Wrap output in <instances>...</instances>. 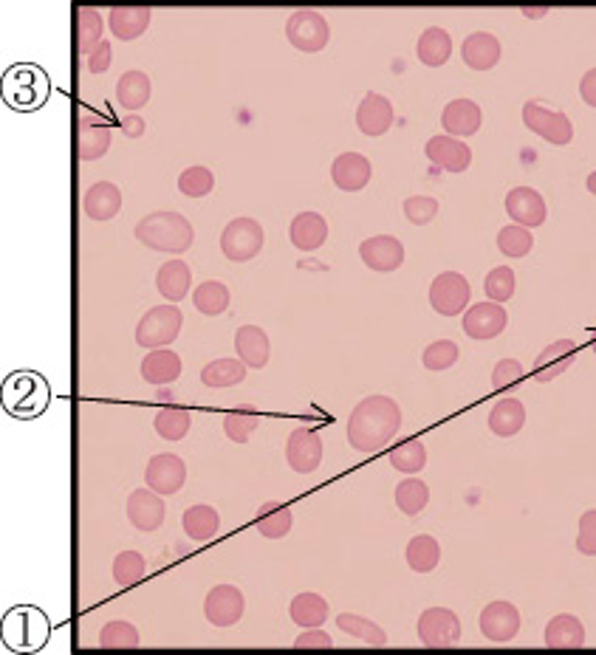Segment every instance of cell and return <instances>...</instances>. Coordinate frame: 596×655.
Returning <instances> with one entry per match:
<instances>
[{"label": "cell", "instance_id": "83f0119b", "mask_svg": "<svg viewBox=\"0 0 596 655\" xmlns=\"http://www.w3.org/2000/svg\"><path fill=\"white\" fill-rule=\"evenodd\" d=\"M291 243L300 249V252H314L320 249L328 238V224H325L323 215L317 212H300L294 221H291Z\"/></svg>", "mask_w": 596, "mask_h": 655}, {"label": "cell", "instance_id": "ffe728a7", "mask_svg": "<svg viewBox=\"0 0 596 655\" xmlns=\"http://www.w3.org/2000/svg\"><path fill=\"white\" fill-rule=\"evenodd\" d=\"M373 176L371 161L365 159L362 153H342L331 164V178L342 192H359L368 187V181Z\"/></svg>", "mask_w": 596, "mask_h": 655}, {"label": "cell", "instance_id": "6f0895ef", "mask_svg": "<svg viewBox=\"0 0 596 655\" xmlns=\"http://www.w3.org/2000/svg\"><path fill=\"white\" fill-rule=\"evenodd\" d=\"M520 379H523V365L517 359H503L495 365V373H492V390H509Z\"/></svg>", "mask_w": 596, "mask_h": 655}, {"label": "cell", "instance_id": "e7e4bbea", "mask_svg": "<svg viewBox=\"0 0 596 655\" xmlns=\"http://www.w3.org/2000/svg\"><path fill=\"white\" fill-rule=\"evenodd\" d=\"M548 9H523V15L526 17H543Z\"/></svg>", "mask_w": 596, "mask_h": 655}, {"label": "cell", "instance_id": "ee69618b", "mask_svg": "<svg viewBox=\"0 0 596 655\" xmlns=\"http://www.w3.org/2000/svg\"><path fill=\"white\" fill-rule=\"evenodd\" d=\"M193 303L201 314L218 317L229 308V288L224 283H218V280H207L193 291Z\"/></svg>", "mask_w": 596, "mask_h": 655}, {"label": "cell", "instance_id": "11a10c76", "mask_svg": "<svg viewBox=\"0 0 596 655\" xmlns=\"http://www.w3.org/2000/svg\"><path fill=\"white\" fill-rule=\"evenodd\" d=\"M424 368L427 370H447L452 368L455 362H458V345L455 342H450V339H438V342H433L427 351H424Z\"/></svg>", "mask_w": 596, "mask_h": 655}, {"label": "cell", "instance_id": "91938a15", "mask_svg": "<svg viewBox=\"0 0 596 655\" xmlns=\"http://www.w3.org/2000/svg\"><path fill=\"white\" fill-rule=\"evenodd\" d=\"M334 641L320 627H306V633H300L294 641V650H331Z\"/></svg>", "mask_w": 596, "mask_h": 655}, {"label": "cell", "instance_id": "cb8c5ba5", "mask_svg": "<svg viewBox=\"0 0 596 655\" xmlns=\"http://www.w3.org/2000/svg\"><path fill=\"white\" fill-rule=\"evenodd\" d=\"M356 125L365 136H382L393 125V105L382 94H368L356 108Z\"/></svg>", "mask_w": 596, "mask_h": 655}, {"label": "cell", "instance_id": "f907efd6", "mask_svg": "<svg viewBox=\"0 0 596 655\" xmlns=\"http://www.w3.org/2000/svg\"><path fill=\"white\" fill-rule=\"evenodd\" d=\"M145 568L147 565L142 554L125 551V554H119V557L113 560V579H116L119 588H130V585H136V582L145 576Z\"/></svg>", "mask_w": 596, "mask_h": 655}, {"label": "cell", "instance_id": "44dd1931", "mask_svg": "<svg viewBox=\"0 0 596 655\" xmlns=\"http://www.w3.org/2000/svg\"><path fill=\"white\" fill-rule=\"evenodd\" d=\"M128 520L139 531H159L164 523V503L153 489H136L128 497Z\"/></svg>", "mask_w": 596, "mask_h": 655}, {"label": "cell", "instance_id": "4316f807", "mask_svg": "<svg viewBox=\"0 0 596 655\" xmlns=\"http://www.w3.org/2000/svg\"><path fill=\"white\" fill-rule=\"evenodd\" d=\"M548 650H580L585 647V627L577 616L560 613L554 616L546 627Z\"/></svg>", "mask_w": 596, "mask_h": 655}, {"label": "cell", "instance_id": "74e56055", "mask_svg": "<svg viewBox=\"0 0 596 655\" xmlns=\"http://www.w3.org/2000/svg\"><path fill=\"white\" fill-rule=\"evenodd\" d=\"M291 622L300 627H320L328 619V602L320 593H300L291 599Z\"/></svg>", "mask_w": 596, "mask_h": 655}, {"label": "cell", "instance_id": "2e32d148", "mask_svg": "<svg viewBox=\"0 0 596 655\" xmlns=\"http://www.w3.org/2000/svg\"><path fill=\"white\" fill-rule=\"evenodd\" d=\"M509 325V317H506V308L498 303H481L472 305L467 314H464V334L469 339H495V336L503 334V328Z\"/></svg>", "mask_w": 596, "mask_h": 655}, {"label": "cell", "instance_id": "681fc988", "mask_svg": "<svg viewBox=\"0 0 596 655\" xmlns=\"http://www.w3.org/2000/svg\"><path fill=\"white\" fill-rule=\"evenodd\" d=\"M390 464H393V469H399V472L416 475V472H421L427 466V449H424L421 441H407V444L390 452Z\"/></svg>", "mask_w": 596, "mask_h": 655}, {"label": "cell", "instance_id": "8992f818", "mask_svg": "<svg viewBox=\"0 0 596 655\" xmlns=\"http://www.w3.org/2000/svg\"><path fill=\"white\" fill-rule=\"evenodd\" d=\"M181 325H184V317H181L176 305H156L136 325V342L147 351L164 348V345H170L176 339Z\"/></svg>", "mask_w": 596, "mask_h": 655}, {"label": "cell", "instance_id": "5b68a950", "mask_svg": "<svg viewBox=\"0 0 596 655\" xmlns=\"http://www.w3.org/2000/svg\"><path fill=\"white\" fill-rule=\"evenodd\" d=\"M51 622L40 608L20 605L3 616V644L20 653H37L49 644Z\"/></svg>", "mask_w": 596, "mask_h": 655}, {"label": "cell", "instance_id": "30bf717a", "mask_svg": "<svg viewBox=\"0 0 596 655\" xmlns=\"http://www.w3.org/2000/svg\"><path fill=\"white\" fill-rule=\"evenodd\" d=\"M469 294H472V288H469V280L464 274L444 272L438 274L430 286V305L444 317H458L469 305Z\"/></svg>", "mask_w": 596, "mask_h": 655}, {"label": "cell", "instance_id": "03108f58", "mask_svg": "<svg viewBox=\"0 0 596 655\" xmlns=\"http://www.w3.org/2000/svg\"><path fill=\"white\" fill-rule=\"evenodd\" d=\"M585 184H588V192H591V195H596V173H591Z\"/></svg>", "mask_w": 596, "mask_h": 655}, {"label": "cell", "instance_id": "9c48e42d", "mask_svg": "<svg viewBox=\"0 0 596 655\" xmlns=\"http://www.w3.org/2000/svg\"><path fill=\"white\" fill-rule=\"evenodd\" d=\"M523 125L537 133L540 139L565 147L574 139V125L568 122L563 111H548L540 102H526L523 105Z\"/></svg>", "mask_w": 596, "mask_h": 655}, {"label": "cell", "instance_id": "277c9868", "mask_svg": "<svg viewBox=\"0 0 596 655\" xmlns=\"http://www.w3.org/2000/svg\"><path fill=\"white\" fill-rule=\"evenodd\" d=\"M136 240L145 243L153 252L184 255L193 246L195 232L190 221L178 212H153L145 221L136 224Z\"/></svg>", "mask_w": 596, "mask_h": 655}, {"label": "cell", "instance_id": "1f68e13d", "mask_svg": "<svg viewBox=\"0 0 596 655\" xmlns=\"http://www.w3.org/2000/svg\"><path fill=\"white\" fill-rule=\"evenodd\" d=\"M181 376V359L173 351H150L142 362V379L147 384H173Z\"/></svg>", "mask_w": 596, "mask_h": 655}, {"label": "cell", "instance_id": "ac0fdd59", "mask_svg": "<svg viewBox=\"0 0 596 655\" xmlns=\"http://www.w3.org/2000/svg\"><path fill=\"white\" fill-rule=\"evenodd\" d=\"M506 212L517 226H526V229L546 224V201L532 187H515L509 192L506 195Z\"/></svg>", "mask_w": 596, "mask_h": 655}, {"label": "cell", "instance_id": "ba28073f", "mask_svg": "<svg viewBox=\"0 0 596 655\" xmlns=\"http://www.w3.org/2000/svg\"><path fill=\"white\" fill-rule=\"evenodd\" d=\"M263 226L255 218H235L229 221L221 235V252L232 263H246L252 257H258L263 249Z\"/></svg>", "mask_w": 596, "mask_h": 655}, {"label": "cell", "instance_id": "e575fe53", "mask_svg": "<svg viewBox=\"0 0 596 655\" xmlns=\"http://www.w3.org/2000/svg\"><path fill=\"white\" fill-rule=\"evenodd\" d=\"M150 99V77L145 71H125L116 82V102L128 111L145 108Z\"/></svg>", "mask_w": 596, "mask_h": 655}, {"label": "cell", "instance_id": "6125c7cd", "mask_svg": "<svg viewBox=\"0 0 596 655\" xmlns=\"http://www.w3.org/2000/svg\"><path fill=\"white\" fill-rule=\"evenodd\" d=\"M580 94H582V99H585V102L591 105V108H596V68H591V71H588V74L582 77Z\"/></svg>", "mask_w": 596, "mask_h": 655}, {"label": "cell", "instance_id": "e0dca14e", "mask_svg": "<svg viewBox=\"0 0 596 655\" xmlns=\"http://www.w3.org/2000/svg\"><path fill=\"white\" fill-rule=\"evenodd\" d=\"M577 362V345L571 339H560V342H551L548 348L537 353L534 359V379L537 382H554L557 376H563L565 370Z\"/></svg>", "mask_w": 596, "mask_h": 655}, {"label": "cell", "instance_id": "b9f144b4", "mask_svg": "<svg viewBox=\"0 0 596 655\" xmlns=\"http://www.w3.org/2000/svg\"><path fill=\"white\" fill-rule=\"evenodd\" d=\"M260 427V416L255 407H249V404H241V407H235L229 416L224 418V432L229 441H235V444H246L249 438H252V432Z\"/></svg>", "mask_w": 596, "mask_h": 655}, {"label": "cell", "instance_id": "7402d4cb", "mask_svg": "<svg viewBox=\"0 0 596 655\" xmlns=\"http://www.w3.org/2000/svg\"><path fill=\"white\" fill-rule=\"evenodd\" d=\"M424 150H427V159L447 173H464L472 161V150L461 139H452V136H433Z\"/></svg>", "mask_w": 596, "mask_h": 655}, {"label": "cell", "instance_id": "52a82bcc", "mask_svg": "<svg viewBox=\"0 0 596 655\" xmlns=\"http://www.w3.org/2000/svg\"><path fill=\"white\" fill-rule=\"evenodd\" d=\"M286 37H289V43L297 51H303V54H317V51H323L328 46V40H331V26H328V20H325L320 12H314V9H300V12H294L289 17V23H286Z\"/></svg>", "mask_w": 596, "mask_h": 655}, {"label": "cell", "instance_id": "4dcf8cb0", "mask_svg": "<svg viewBox=\"0 0 596 655\" xmlns=\"http://www.w3.org/2000/svg\"><path fill=\"white\" fill-rule=\"evenodd\" d=\"M190 266L184 260H167L162 269H159V277H156V286L162 291L164 300L170 303H181L190 291Z\"/></svg>", "mask_w": 596, "mask_h": 655}, {"label": "cell", "instance_id": "7dc6e473", "mask_svg": "<svg viewBox=\"0 0 596 655\" xmlns=\"http://www.w3.org/2000/svg\"><path fill=\"white\" fill-rule=\"evenodd\" d=\"M99 647L102 650H136L139 647V630L130 622L113 619L99 633Z\"/></svg>", "mask_w": 596, "mask_h": 655}, {"label": "cell", "instance_id": "603a6c76", "mask_svg": "<svg viewBox=\"0 0 596 655\" xmlns=\"http://www.w3.org/2000/svg\"><path fill=\"white\" fill-rule=\"evenodd\" d=\"M481 119H484L481 108L472 99H452L450 105L444 108V113H441V125H444L447 136H452V139H464V136L478 133Z\"/></svg>", "mask_w": 596, "mask_h": 655}, {"label": "cell", "instance_id": "94428289", "mask_svg": "<svg viewBox=\"0 0 596 655\" xmlns=\"http://www.w3.org/2000/svg\"><path fill=\"white\" fill-rule=\"evenodd\" d=\"M111 54V43L102 40V43L88 54V71H91V74H105V71L111 68Z\"/></svg>", "mask_w": 596, "mask_h": 655}, {"label": "cell", "instance_id": "816d5d0a", "mask_svg": "<svg viewBox=\"0 0 596 655\" xmlns=\"http://www.w3.org/2000/svg\"><path fill=\"white\" fill-rule=\"evenodd\" d=\"M212 187H215V176L207 167H190L178 176V190L187 198H204V195H210Z\"/></svg>", "mask_w": 596, "mask_h": 655}, {"label": "cell", "instance_id": "c3c4849f", "mask_svg": "<svg viewBox=\"0 0 596 655\" xmlns=\"http://www.w3.org/2000/svg\"><path fill=\"white\" fill-rule=\"evenodd\" d=\"M532 229L526 226H503L498 232V249L506 257H526L532 252Z\"/></svg>", "mask_w": 596, "mask_h": 655}, {"label": "cell", "instance_id": "be15d7a7", "mask_svg": "<svg viewBox=\"0 0 596 655\" xmlns=\"http://www.w3.org/2000/svg\"><path fill=\"white\" fill-rule=\"evenodd\" d=\"M122 130H125V136H130V139H139V136L145 133V122H142L139 116H128V119L122 122Z\"/></svg>", "mask_w": 596, "mask_h": 655}, {"label": "cell", "instance_id": "d590c367", "mask_svg": "<svg viewBox=\"0 0 596 655\" xmlns=\"http://www.w3.org/2000/svg\"><path fill=\"white\" fill-rule=\"evenodd\" d=\"M181 526H184V534H187L190 540H195V543H207V540H212V537L218 534L221 517H218V512H215L212 506H193V509L184 512Z\"/></svg>", "mask_w": 596, "mask_h": 655}, {"label": "cell", "instance_id": "f1b7e54d", "mask_svg": "<svg viewBox=\"0 0 596 655\" xmlns=\"http://www.w3.org/2000/svg\"><path fill=\"white\" fill-rule=\"evenodd\" d=\"M235 348L246 368H263L269 362V336L258 325H243L235 334Z\"/></svg>", "mask_w": 596, "mask_h": 655}, {"label": "cell", "instance_id": "f5cc1de1", "mask_svg": "<svg viewBox=\"0 0 596 655\" xmlns=\"http://www.w3.org/2000/svg\"><path fill=\"white\" fill-rule=\"evenodd\" d=\"M486 297L492 300V303H506V300H512V294H515V272L509 269V266H498V269H492V272L486 274Z\"/></svg>", "mask_w": 596, "mask_h": 655}, {"label": "cell", "instance_id": "8fae6325", "mask_svg": "<svg viewBox=\"0 0 596 655\" xmlns=\"http://www.w3.org/2000/svg\"><path fill=\"white\" fill-rule=\"evenodd\" d=\"M419 639L424 647H452L461 641V619L447 608H430L421 613Z\"/></svg>", "mask_w": 596, "mask_h": 655}, {"label": "cell", "instance_id": "680465c9", "mask_svg": "<svg viewBox=\"0 0 596 655\" xmlns=\"http://www.w3.org/2000/svg\"><path fill=\"white\" fill-rule=\"evenodd\" d=\"M577 551L585 557H596V509L580 517V534H577Z\"/></svg>", "mask_w": 596, "mask_h": 655}, {"label": "cell", "instance_id": "4fadbf2b", "mask_svg": "<svg viewBox=\"0 0 596 655\" xmlns=\"http://www.w3.org/2000/svg\"><path fill=\"white\" fill-rule=\"evenodd\" d=\"M187 480V466L178 455H153L145 469V483L159 495H176Z\"/></svg>", "mask_w": 596, "mask_h": 655}, {"label": "cell", "instance_id": "3957f363", "mask_svg": "<svg viewBox=\"0 0 596 655\" xmlns=\"http://www.w3.org/2000/svg\"><path fill=\"white\" fill-rule=\"evenodd\" d=\"M51 401L49 382L34 370H17L3 379V410L20 421L43 416Z\"/></svg>", "mask_w": 596, "mask_h": 655}, {"label": "cell", "instance_id": "836d02e7", "mask_svg": "<svg viewBox=\"0 0 596 655\" xmlns=\"http://www.w3.org/2000/svg\"><path fill=\"white\" fill-rule=\"evenodd\" d=\"M523 424H526V407L517 399L498 401L489 413V430L498 438H512L523 430Z\"/></svg>", "mask_w": 596, "mask_h": 655}, {"label": "cell", "instance_id": "d6986e66", "mask_svg": "<svg viewBox=\"0 0 596 655\" xmlns=\"http://www.w3.org/2000/svg\"><path fill=\"white\" fill-rule=\"evenodd\" d=\"M520 630V613L512 602H492L481 613V633L489 641H512Z\"/></svg>", "mask_w": 596, "mask_h": 655}, {"label": "cell", "instance_id": "d4e9b609", "mask_svg": "<svg viewBox=\"0 0 596 655\" xmlns=\"http://www.w3.org/2000/svg\"><path fill=\"white\" fill-rule=\"evenodd\" d=\"M82 209H85V215L94 218V221H111V218L119 215V209H122V192H119V187L111 184V181H99V184H94L91 190L85 192Z\"/></svg>", "mask_w": 596, "mask_h": 655}, {"label": "cell", "instance_id": "003e7915", "mask_svg": "<svg viewBox=\"0 0 596 655\" xmlns=\"http://www.w3.org/2000/svg\"><path fill=\"white\" fill-rule=\"evenodd\" d=\"M594 348H596V331H594Z\"/></svg>", "mask_w": 596, "mask_h": 655}, {"label": "cell", "instance_id": "484cf974", "mask_svg": "<svg viewBox=\"0 0 596 655\" xmlns=\"http://www.w3.org/2000/svg\"><path fill=\"white\" fill-rule=\"evenodd\" d=\"M461 54H464V63L472 71H489L500 60V40L489 32L469 34L464 46H461Z\"/></svg>", "mask_w": 596, "mask_h": 655}, {"label": "cell", "instance_id": "ab89813d", "mask_svg": "<svg viewBox=\"0 0 596 655\" xmlns=\"http://www.w3.org/2000/svg\"><path fill=\"white\" fill-rule=\"evenodd\" d=\"M153 427H156V432L162 435L164 441H181V438L190 432V427H193V418H190V413H187L184 407L167 404V407H162V410L156 413Z\"/></svg>", "mask_w": 596, "mask_h": 655}, {"label": "cell", "instance_id": "7a4b0ae2", "mask_svg": "<svg viewBox=\"0 0 596 655\" xmlns=\"http://www.w3.org/2000/svg\"><path fill=\"white\" fill-rule=\"evenodd\" d=\"M51 96L49 74L34 63H17L3 74V102L17 113L40 111Z\"/></svg>", "mask_w": 596, "mask_h": 655}, {"label": "cell", "instance_id": "bcb514c9", "mask_svg": "<svg viewBox=\"0 0 596 655\" xmlns=\"http://www.w3.org/2000/svg\"><path fill=\"white\" fill-rule=\"evenodd\" d=\"M337 627L342 633H348V636H354V639L365 641V644H371V647H385L387 636L385 630L379 627V624L368 622V619H362V616H354V613H342L337 619Z\"/></svg>", "mask_w": 596, "mask_h": 655}, {"label": "cell", "instance_id": "6da1fadb", "mask_svg": "<svg viewBox=\"0 0 596 655\" xmlns=\"http://www.w3.org/2000/svg\"><path fill=\"white\" fill-rule=\"evenodd\" d=\"M402 430V410L390 396H368L354 407L348 418V444L356 452H376Z\"/></svg>", "mask_w": 596, "mask_h": 655}, {"label": "cell", "instance_id": "8d00e7d4", "mask_svg": "<svg viewBox=\"0 0 596 655\" xmlns=\"http://www.w3.org/2000/svg\"><path fill=\"white\" fill-rule=\"evenodd\" d=\"M291 523H294L291 512L283 503H277V500H269L258 512V517H255V526H258V531L266 540H283L291 531Z\"/></svg>", "mask_w": 596, "mask_h": 655}, {"label": "cell", "instance_id": "f546056e", "mask_svg": "<svg viewBox=\"0 0 596 655\" xmlns=\"http://www.w3.org/2000/svg\"><path fill=\"white\" fill-rule=\"evenodd\" d=\"M108 26L122 43H130V40H136V37H142L147 32L150 9L147 6H116V9H111Z\"/></svg>", "mask_w": 596, "mask_h": 655}, {"label": "cell", "instance_id": "d6a6232c", "mask_svg": "<svg viewBox=\"0 0 596 655\" xmlns=\"http://www.w3.org/2000/svg\"><path fill=\"white\" fill-rule=\"evenodd\" d=\"M111 147V128L99 119L82 116L80 125V159L82 161H97L108 153Z\"/></svg>", "mask_w": 596, "mask_h": 655}, {"label": "cell", "instance_id": "7bdbcfd3", "mask_svg": "<svg viewBox=\"0 0 596 655\" xmlns=\"http://www.w3.org/2000/svg\"><path fill=\"white\" fill-rule=\"evenodd\" d=\"M246 379V365L238 359H215L201 370V382L207 387H232Z\"/></svg>", "mask_w": 596, "mask_h": 655}, {"label": "cell", "instance_id": "db71d44e", "mask_svg": "<svg viewBox=\"0 0 596 655\" xmlns=\"http://www.w3.org/2000/svg\"><path fill=\"white\" fill-rule=\"evenodd\" d=\"M102 32H105V23L94 9H80V51L82 54H91L94 48L102 43Z\"/></svg>", "mask_w": 596, "mask_h": 655}, {"label": "cell", "instance_id": "f35d334b", "mask_svg": "<svg viewBox=\"0 0 596 655\" xmlns=\"http://www.w3.org/2000/svg\"><path fill=\"white\" fill-rule=\"evenodd\" d=\"M419 60L424 65H430V68H438V65H444L450 60L452 54V40L450 34L444 32V29H438V26H430L427 32L419 37Z\"/></svg>", "mask_w": 596, "mask_h": 655}, {"label": "cell", "instance_id": "5bb4252c", "mask_svg": "<svg viewBox=\"0 0 596 655\" xmlns=\"http://www.w3.org/2000/svg\"><path fill=\"white\" fill-rule=\"evenodd\" d=\"M204 616L215 627H232L243 616V593L235 585H215L204 599Z\"/></svg>", "mask_w": 596, "mask_h": 655}, {"label": "cell", "instance_id": "60d3db41", "mask_svg": "<svg viewBox=\"0 0 596 655\" xmlns=\"http://www.w3.org/2000/svg\"><path fill=\"white\" fill-rule=\"evenodd\" d=\"M441 562V545L435 543L430 534H419L407 545V565L416 574H430L435 565Z\"/></svg>", "mask_w": 596, "mask_h": 655}, {"label": "cell", "instance_id": "f6af8a7d", "mask_svg": "<svg viewBox=\"0 0 596 655\" xmlns=\"http://www.w3.org/2000/svg\"><path fill=\"white\" fill-rule=\"evenodd\" d=\"M427 500H430V489H427L424 480L407 478L396 486V506H399L407 517H416V514L424 512Z\"/></svg>", "mask_w": 596, "mask_h": 655}, {"label": "cell", "instance_id": "7c38bea8", "mask_svg": "<svg viewBox=\"0 0 596 655\" xmlns=\"http://www.w3.org/2000/svg\"><path fill=\"white\" fill-rule=\"evenodd\" d=\"M286 461L300 475L317 472L320 464H323V441H320V435L314 430H308V427H297L289 435V444H286Z\"/></svg>", "mask_w": 596, "mask_h": 655}, {"label": "cell", "instance_id": "9a60e30c", "mask_svg": "<svg viewBox=\"0 0 596 655\" xmlns=\"http://www.w3.org/2000/svg\"><path fill=\"white\" fill-rule=\"evenodd\" d=\"M359 257L373 272H396L404 263V246L402 240L393 238V235H376V238L362 240Z\"/></svg>", "mask_w": 596, "mask_h": 655}, {"label": "cell", "instance_id": "9f6ffc18", "mask_svg": "<svg viewBox=\"0 0 596 655\" xmlns=\"http://www.w3.org/2000/svg\"><path fill=\"white\" fill-rule=\"evenodd\" d=\"M404 215H407L410 224L416 226L430 224L435 215H438V201L430 198V195H413V198L404 201Z\"/></svg>", "mask_w": 596, "mask_h": 655}]
</instances>
